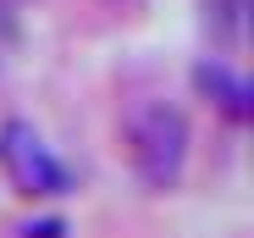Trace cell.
I'll use <instances>...</instances> for the list:
<instances>
[{
    "instance_id": "obj_3",
    "label": "cell",
    "mask_w": 254,
    "mask_h": 238,
    "mask_svg": "<svg viewBox=\"0 0 254 238\" xmlns=\"http://www.w3.org/2000/svg\"><path fill=\"white\" fill-rule=\"evenodd\" d=\"M193 78H199V89H204V94H216V100H221L227 116H243V111H249V89H243V78H232L227 67L210 61V67H199Z\"/></svg>"
},
{
    "instance_id": "obj_1",
    "label": "cell",
    "mask_w": 254,
    "mask_h": 238,
    "mask_svg": "<svg viewBox=\"0 0 254 238\" xmlns=\"http://www.w3.org/2000/svg\"><path fill=\"white\" fill-rule=\"evenodd\" d=\"M127 155L144 188H177L188 166V116L166 100H144L127 111Z\"/></svg>"
},
{
    "instance_id": "obj_2",
    "label": "cell",
    "mask_w": 254,
    "mask_h": 238,
    "mask_svg": "<svg viewBox=\"0 0 254 238\" xmlns=\"http://www.w3.org/2000/svg\"><path fill=\"white\" fill-rule=\"evenodd\" d=\"M6 166L17 172V183L28 194H61L66 188V172L45 155V144H39L28 128H6Z\"/></svg>"
}]
</instances>
